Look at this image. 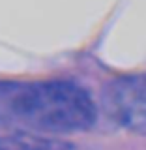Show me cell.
I'll return each mask as SVG.
<instances>
[{"mask_svg":"<svg viewBox=\"0 0 146 150\" xmlns=\"http://www.w3.org/2000/svg\"><path fill=\"white\" fill-rule=\"evenodd\" d=\"M107 116L120 128L146 133V75H122L103 90Z\"/></svg>","mask_w":146,"mask_h":150,"instance_id":"2","label":"cell"},{"mask_svg":"<svg viewBox=\"0 0 146 150\" xmlns=\"http://www.w3.org/2000/svg\"><path fill=\"white\" fill-rule=\"evenodd\" d=\"M73 146L66 141L45 137L34 131L17 129L15 133H9L0 137V150H71Z\"/></svg>","mask_w":146,"mask_h":150,"instance_id":"3","label":"cell"},{"mask_svg":"<svg viewBox=\"0 0 146 150\" xmlns=\"http://www.w3.org/2000/svg\"><path fill=\"white\" fill-rule=\"evenodd\" d=\"M97 118L90 94L73 81H0V122L34 133H73Z\"/></svg>","mask_w":146,"mask_h":150,"instance_id":"1","label":"cell"}]
</instances>
